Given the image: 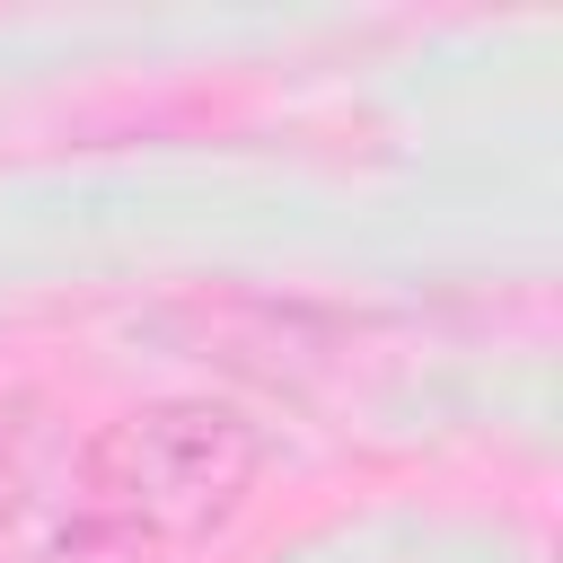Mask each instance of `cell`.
<instances>
[{"label": "cell", "instance_id": "2", "mask_svg": "<svg viewBox=\"0 0 563 563\" xmlns=\"http://www.w3.org/2000/svg\"><path fill=\"white\" fill-rule=\"evenodd\" d=\"M0 563H150V554L123 545V537L62 484V493H18V501H0Z\"/></svg>", "mask_w": 563, "mask_h": 563}, {"label": "cell", "instance_id": "1", "mask_svg": "<svg viewBox=\"0 0 563 563\" xmlns=\"http://www.w3.org/2000/svg\"><path fill=\"white\" fill-rule=\"evenodd\" d=\"M264 475V431L238 413V405H211V396H167V405H141L123 422H106L70 475V493L141 554L158 545H194L211 537L246 484Z\"/></svg>", "mask_w": 563, "mask_h": 563}]
</instances>
